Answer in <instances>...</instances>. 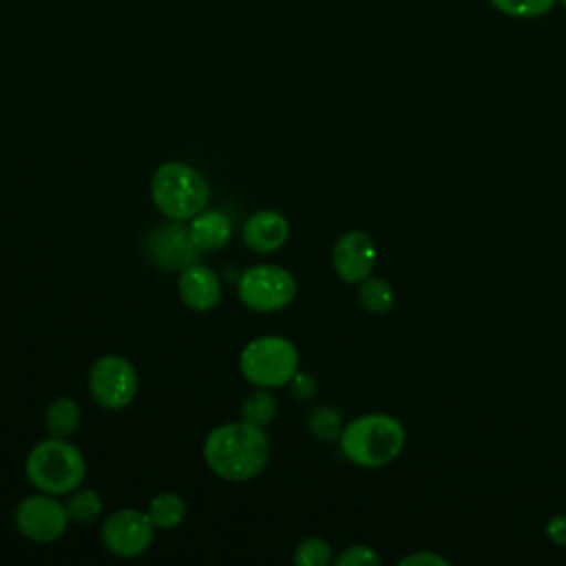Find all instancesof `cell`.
I'll return each mask as SVG.
<instances>
[{"label": "cell", "instance_id": "1", "mask_svg": "<svg viewBox=\"0 0 566 566\" xmlns=\"http://www.w3.org/2000/svg\"><path fill=\"white\" fill-rule=\"evenodd\" d=\"M206 467L226 482H248L270 462V440L263 427L245 420L210 429L201 447Z\"/></svg>", "mask_w": 566, "mask_h": 566}, {"label": "cell", "instance_id": "2", "mask_svg": "<svg viewBox=\"0 0 566 566\" xmlns=\"http://www.w3.org/2000/svg\"><path fill=\"white\" fill-rule=\"evenodd\" d=\"M407 431L389 413H363L343 427L338 438L340 453L360 469L391 464L405 449Z\"/></svg>", "mask_w": 566, "mask_h": 566}, {"label": "cell", "instance_id": "3", "mask_svg": "<svg viewBox=\"0 0 566 566\" xmlns=\"http://www.w3.org/2000/svg\"><path fill=\"white\" fill-rule=\"evenodd\" d=\"M24 475L33 489L51 495H69L86 478V460L69 438L40 440L24 460Z\"/></svg>", "mask_w": 566, "mask_h": 566}, {"label": "cell", "instance_id": "4", "mask_svg": "<svg viewBox=\"0 0 566 566\" xmlns=\"http://www.w3.org/2000/svg\"><path fill=\"white\" fill-rule=\"evenodd\" d=\"M150 199L166 219L190 221L206 208L210 186L190 164L164 161L150 177Z\"/></svg>", "mask_w": 566, "mask_h": 566}, {"label": "cell", "instance_id": "5", "mask_svg": "<svg viewBox=\"0 0 566 566\" xmlns=\"http://www.w3.org/2000/svg\"><path fill=\"white\" fill-rule=\"evenodd\" d=\"M298 349L296 345L276 334L259 336L250 340L239 354V371L254 387H283L298 371Z\"/></svg>", "mask_w": 566, "mask_h": 566}, {"label": "cell", "instance_id": "6", "mask_svg": "<svg viewBox=\"0 0 566 566\" xmlns=\"http://www.w3.org/2000/svg\"><path fill=\"white\" fill-rule=\"evenodd\" d=\"M237 296L252 312H279L294 301L296 279L281 265L256 263L241 272L237 281Z\"/></svg>", "mask_w": 566, "mask_h": 566}, {"label": "cell", "instance_id": "7", "mask_svg": "<svg viewBox=\"0 0 566 566\" xmlns=\"http://www.w3.org/2000/svg\"><path fill=\"white\" fill-rule=\"evenodd\" d=\"M139 378L135 365L119 356L106 354L99 356L88 371V391L91 398L106 411L126 409L137 396Z\"/></svg>", "mask_w": 566, "mask_h": 566}, {"label": "cell", "instance_id": "8", "mask_svg": "<svg viewBox=\"0 0 566 566\" xmlns=\"http://www.w3.org/2000/svg\"><path fill=\"white\" fill-rule=\"evenodd\" d=\"M13 522L22 537L38 544H49L66 533L71 520L64 502L57 500V495L38 491L18 502Z\"/></svg>", "mask_w": 566, "mask_h": 566}, {"label": "cell", "instance_id": "9", "mask_svg": "<svg viewBox=\"0 0 566 566\" xmlns=\"http://www.w3.org/2000/svg\"><path fill=\"white\" fill-rule=\"evenodd\" d=\"M99 537L104 548L122 559L144 555L155 539V524L139 509H117L102 522Z\"/></svg>", "mask_w": 566, "mask_h": 566}, {"label": "cell", "instance_id": "10", "mask_svg": "<svg viewBox=\"0 0 566 566\" xmlns=\"http://www.w3.org/2000/svg\"><path fill=\"white\" fill-rule=\"evenodd\" d=\"M181 223L184 221L164 223L155 228V232H150L146 241V254L159 270L184 272L186 268L199 261L201 250L195 245L190 228Z\"/></svg>", "mask_w": 566, "mask_h": 566}, {"label": "cell", "instance_id": "11", "mask_svg": "<svg viewBox=\"0 0 566 566\" xmlns=\"http://www.w3.org/2000/svg\"><path fill=\"white\" fill-rule=\"evenodd\" d=\"M332 263L340 281L358 285L371 276L376 265V243L363 230H347L332 250Z\"/></svg>", "mask_w": 566, "mask_h": 566}, {"label": "cell", "instance_id": "12", "mask_svg": "<svg viewBox=\"0 0 566 566\" xmlns=\"http://www.w3.org/2000/svg\"><path fill=\"white\" fill-rule=\"evenodd\" d=\"M241 239L252 252H276L290 239V223L279 210H256L243 221Z\"/></svg>", "mask_w": 566, "mask_h": 566}, {"label": "cell", "instance_id": "13", "mask_svg": "<svg viewBox=\"0 0 566 566\" xmlns=\"http://www.w3.org/2000/svg\"><path fill=\"white\" fill-rule=\"evenodd\" d=\"M179 298L192 312H210L221 301V279L199 261L179 272Z\"/></svg>", "mask_w": 566, "mask_h": 566}, {"label": "cell", "instance_id": "14", "mask_svg": "<svg viewBox=\"0 0 566 566\" xmlns=\"http://www.w3.org/2000/svg\"><path fill=\"white\" fill-rule=\"evenodd\" d=\"M190 237L201 252L221 250L232 234V223L221 210H201L190 219Z\"/></svg>", "mask_w": 566, "mask_h": 566}, {"label": "cell", "instance_id": "15", "mask_svg": "<svg viewBox=\"0 0 566 566\" xmlns=\"http://www.w3.org/2000/svg\"><path fill=\"white\" fill-rule=\"evenodd\" d=\"M146 513H148L150 522L155 524V528L170 531V528H177L184 522V517L188 513V506H186V500L179 493L161 491L148 502Z\"/></svg>", "mask_w": 566, "mask_h": 566}, {"label": "cell", "instance_id": "16", "mask_svg": "<svg viewBox=\"0 0 566 566\" xmlns=\"http://www.w3.org/2000/svg\"><path fill=\"white\" fill-rule=\"evenodd\" d=\"M80 407L73 398H55L44 411V427L53 438H71L80 429Z\"/></svg>", "mask_w": 566, "mask_h": 566}, {"label": "cell", "instance_id": "17", "mask_svg": "<svg viewBox=\"0 0 566 566\" xmlns=\"http://www.w3.org/2000/svg\"><path fill=\"white\" fill-rule=\"evenodd\" d=\"M307 431L323 444L338 442L343 433V416L334 405H318L314 407L305 418Z\"/></svg>", "mask_w": 566, "mask_h": 566}, {"label": "cell", "instance_id": "18", "mask_svg": "<svg viewBox=\"0 0 566 566\" xmlns=\"http://www.w3.org/2000/svg\"><path fill=\"white\" fill-rule=\"evenodd\" d=\"M358 301L369 314L382 316L394 307L396 294H394V287L385 279L367 276L365 281L358 283Z\"/></svg>", "mask_w": 566, "mask_h": 566}, {"label": "cell", "instance_id": "19", "mask_svg": "<svg viewBox=\"0 0 566 566\" xmlns=\"http://www.w3.org/2000/svg\"><path fill=\"white\" fill-rule=\"evenodd\" d=\"M69 520L73 524H93L102 517V497L93 489H75L69 493V500L64 502Z\"/></svg>", "mask_w": 566, "mask_h": 566}, {"label": "cell", "instance_id": "20", "mask_svg": "<svg viewBox=\"0 0 566 566\" xmlns=\"http://www.w3.org/2000/svg\"><path fill=\"white\" fill-rule=\"evenodd\" d=\"M276 416V398L265 389L256 387L241 405V420L256 424V427H268Z\"/></svg>", "mask_w": 566, "mask_h": 566}, {"label": "cell", "instance_id": "21", "mask_svg": "<svg viewBox=\"0 0 566 566\" xmlns=\"http://www.w3.org/2000/svg\"><path fill=\"white\" fill-rule=\"evenodd\" d=\"M292 562L296 566H327L332 562V546L323 537H305L294 548Z\"/></svg>", "mask_w": 566, "mask_h": 566}, {"label": "cell", "instance_id": "22", "mask_svg": "<svg viewBox=\"0 0 566 566\" xmlns=\"http://www.w3.org/2000/svg\"><path fill=\"white\" fill-rule=\"evenodd\" d=\"M491 4L513 18H535L551 11L555 0H491Z\"/></svg>", "mask_w": 566, "mask_h": 566}, {"label": "cell", "instance_id": "23", "mask_svg": "<svg viewBox=\"0 0 566 566\" xmlns=\"http://www.w3.org/2000/svg\"><path fill=\"white\" fill-rule=\"evenodd\" d=\"M336 566H378L380 564V555L367 546V544H354L343 548L336 557H334Z\"/></svg>", "mask_w": 566, "mask_h": 566}, {"label": "cell", "instance_id": "24", "mask_svg": "<svg viewBox=\"0 0 566 566\" xmlns=\"http://www.w3.org/2000/svg\"><path fill=\"white\" fill-rule=\"evenodd\" d=\"M287 385H290V394L296 400H310L316 394V380L305 371H296Z\"/></svg>", "mask_w": 566, "mask_h": 566}, {"label": "cell", "instance_id": "25", "mask_svg": "<svg viewBox=\"0 0 566 566\" xmlns=\"http://www.w3.org/2000/svg\"><path fill=\"white\" fill-rule=\"evenodd\" d=\"M544 531H546V537H548L553 544L566 546V515L557 513V515L548 517Z\"/></svg>", "mask_w": 566, "mask_h": 566}, {"label": "cell", "instance_id": "26", "mask_svg": "<svg viewBox=\"0 0 566 566\" xmlns=\"http://www.w3.org/2000/svg\"><path fill=\"white\" fill-rule=\"evenodd\" d=\"M407 564L409 566H422V564H427V566H447L449 559L438 555V553H411V555L400 559V566H407Z\"/></svg>", "mask_w": 566, "mask_h": 566}, {"label": "cell", "instance_id": "27", "mask_svg": "<svg viewBox=\"0 0 566 566\" xmlns=\"http://www.w3.org/2000/svg\"><path fill=\"white\" fill-rule=\"evenodd\" d=\"M564 4H566V0H564Z\"/></svg>", "mask_w": 566, "mask_h": 566}]
</instances>
